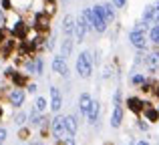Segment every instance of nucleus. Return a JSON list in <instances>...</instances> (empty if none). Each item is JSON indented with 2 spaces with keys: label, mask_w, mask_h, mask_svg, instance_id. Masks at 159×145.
Listing matches in <instances>:
<instances>
[{
  "label": "nucleus",
  "mask_w": 159,
  "mask_h": 145,
  "mask_svg": "<svg viewBox=\"0 0 159 145\" xmlns=\"http://www.w3.org/2000/svg\"><path fill=\"white\" fill-rule=\"evenodd\" d=\"M65 123H66V133L69 135H77V131H79V119H77V115H65Z\"/></svg>",
  "instance_id": "nucleus-16"
},
{
  "label": "nucleus",
  "mask_w": 159,
  "mask_h": 145,
  "mask_svg": "<svg viewBox=\"0 0 159 145\" xmlns=\"http://www.w3.org/2000/svg\"><path fill=\"white\" fill-rule=\"evenodd\" d=\"M48 107H51L52 113H61L62 109V93L54 85H51V103H48Z\"/></svg>",
  "instance_id": "nucleus-7"
},
{
  "label": "nucleus",
  "mask_w": 159,
  "mask_h": 145,
  "mask_svg": "<svg viewBox=\"0 0 159 145\" xmlns=\"http://www.w3.org/2000/svg\"><path fill=\"white\" fill-rule=\"evenodd\" d=\"M145 81H147V77H145L143 73H135V75H131V85H133V87H141Z\"/></svg>",
  "instance_id": "nucleus-23"
},
{
  "label": "nucleus",
  "mask_w": 159,
  "mask_h": 145,
  "mask_svg": "<svg viewBox=\"0 0 159 145\" xmlns=\"http://www.w3.org/2000/svg\"><path fill=\"white\" fill-rule=\"evenodd\" d=\"M111 2L115 4V8H125V6H127V2H129V0H111Z\"/></svg>",
  "instance_id": "nucleus-31"
},
{
  "label": "nucleus",
  "mask_w": 159,
  "mask_h": 145,
  "mask_svg": "<svg viewBox=\"0 0 159 145\" xmlns=\"http://www.w3.org/2000/svg\"><path fill=\"white\" fill-rule=\"evenodd\" d=\"M89 24H87L85 16H83V12L77 16V24H75V43H83L87 36V32H89Z\"/></svg>",
  "instance_id": "nucleus-6"
},
{
  "label": "nucleus",
  "mask_w": 159,
  "mask_h": 145,
  "mask_svg": "<svg viewBox=\"0 0 159 145\" xmlns=\"http://www.w3.org/2000/svg\"><path fill=\"white\" fill-rule=\"evenodd\" d=\"M6 135H8V131L4 129V127H0V145H2L4 141H6Z\"/></svg>",
  "instance_id": "nucleus-33"
},
{
  "label": "nucleus",
  "mask_w": 159,
  "mask_h": 145,
  "mask_svg": "<svg viewBox=\"0 0 159 145\" xmlns=\"http://www.w3.org/2000/svg\"><path fill=\"white\" fill-rule=\"evenodd\" d=\"M123 125V107L121 105H113V113H111V127L119 129Z\"/></svg>",
  "instance_id": "nucleus-12"
},
{
  "label": "nucleus",
  "mask_w": 159,
  "mask_h": 145,
  "mask_svg": "<svg viewBox=\"0 0 159 145\" xmlns=\"http://www.w3.org/2000/svg\"><path fill=\"white\" fill-rule=\"evenodd\" d=\"M111 77H113V67H111V65L103 67V81H109Z\"/></svg>",
  "instance_id": "nucleus-27"
},
{
  "label": "nucleus",
  "mask_w": 159,
  "mask_h": 145,
  "mask_svg": "<svg viewBox=\"0 0 159 145\" xmlns=\"http://www.w3.org/2000/svg\"><path fill=\"white\" fill-rule=\"evenodd\" d=\"M73 47H75L73 36H65V39L61 40V52H58V55H62L65 59H69V57L73 55Z\"/></svg>",
  "instance_id": "nucleus-15"
},
{
  "label": "nucleus",
  "mask_w": 159,
  "mask_h": 145,
  "mask_svg": "<svg viewBox=\"0 0 159 145\" xmlns=\"http://www.w3.org/2000/svg\"><path fill=\"white\" fill-rule=\"evenodd\" d=\"M77 73L81 79H91L93 75V67H95V59H93V52L91 51H83L81 55L77 57Z\"/></svg>",
  "instance_id": "nucleus-1"
},
{
  "label": "nucleus",
  "mask_w": 159,
  "mask_h": 145,
  "mask_svg": "<svg viewBox=\"0 0 159 145\" xmlns=\"http://www.w3.org/2000/svg\"><path fill=\"white\" fill-rule=\"evenodd\" d=\"M14 73H16V69H14V67H6V69H4V77H6V79H10Z\"/></svg>",
  "instance_id": "nucleus-32"
},
{
  "label": "nucleus",
  "mask_w": 159,
  "mask_h": 145,
  "mask_svg": "<svg viewBox=\"0 0 159 145\" xmlns=\"http://www.w3.org/2000/svg\"><path fill=\"white\" fill-rule=\"evenodd\" d=\"M137 127H139L141 131H147V129H149V125H147L145 121H137Z\"/></svg>",
  "instance_id": "nucleus-35"
},
{
  "label": "nucleus",
  "mask_w": 159,
  "mask_h": 145,
  "mask_svg": "<svg viewBox=\"0 0 159 145\" xmlns=\"http://www.w3.org/2000/svg\"><path fill=\"white\" fill-rule=\"evenodd\" d=\"M0 8H2L4 12H8V10L14 8V4H12V0H0Z\"/></svg>",
  "instance_id": "nucleus-26"
},
{
  "label": "nucleus",
  "mask_w": 159,
  "mask_h": 145,
  "mask_svg": "<svg viewBox=\"0 0 159 145\" xmlns=\"http://www.w3.org/2000/svg\"><path fill=\"white\" fill-rule=\"evenodd\" d=\"M145 67L149 73H155L159 69V51H151L145 55Z\"/></svg>",
  "instance_id": "nucleus-10"
},
{
  "label": "nucleus",
  "mask_w": 159,
  "mask_h": 145,
  "mask_svg": "<svg viewBox=\"0 0 159 145\" xmlns=\"http://www.w3.org/2000/svg\"><path fill=\"white\" fill-rule=\"evenodd\" d=\"M143 115H145V119H147L149 123H159V111H157V107H151L147 103L145 109H143Z\"/></svg>",
  "instance_id": "nucleus-18"
},
{
  "label": "nucleus",
  "mask_w": 159,
  "mask_h": 145,
  "mask_svg": "<svg viewBox=\"0 0 159 145\" xmlns=\"http://www.w3.org/2000/svg\"><path fill=\"white\" fill-rule=\"evenodd\" d=\"M51 69H52L54 75H58V77H62V79L69 77V63H66V59H65L62 55H54V57H52Z\"/></svg>",
  "instance_id": "nucleus-5"
},
{
  "label": "nucleus",
  "mask_w": 159,
  "mask_h": 145,
  "mask_svg": "<svg viewBox=\"0 0 159 145\" xmlns=\"http://www.w3.org/2000/svg\"><path fill=\"white\" fill-rule=\"evenodd\" d=\"M157 111H159V105H157Z\"/></svg>",
  "instance_id": "nucleus-40"
},
{
  "label": "nucleus",
  "mask_w": 159,
  "mask_h": 145,
  "mask_svg": "<svg viewBox=\"0 0 159 145\" xmlns=\"http://www.w3.org/2000/svg\"><path fill=\"white\" fill-rule=\"evenodd\" d=\"M113 105H121V89H117L113 95Z\"/></svg>",
  "instance_id": "nucleus-30"
},
{
  "label": "nucleus",
  "mask_w": 159,
  "mask_h": 145,
  "mask_svg": "<svg viewBox=\"0 0 159 145\" xmlns=\"http://www.w3.org/2000/svg\"><path fill=\"white\" fill-rule=\"evenodd\" d=\"M51 133L54 139H65L66 135V123H65V115L54 113V117L51 119Z\"/></svg>",
  "instance_id": "nucleus-2"
},
{
  "label": "nucleus",
  "mask_w": 159,
  "mask_h": 145,
  "mask_svg": "<svg viewBox=\"0 0 159 145\" xmlns=\"http://www.w3.org/2000/svg\"><path fill=\"white\" fill-rule=\"evenodd\" d=\"M0 26H6V14H4L2 8H0Z\"/></svg>",
  "instance_id": "nucleus-34"
},
{
  "label": "nucleus",
  "mask_w": 159,
  "mask_h": 145,
  "mask_svg": "<svg viewBox=\"0 0 159 145\" xmlns=\"http://www.w3.org/2000/svg\"><path fill=\"white\" fill-rule=\"evenodd\" d=\"M129 43H131V47H135L137 51H147V32L145 30H139V28H133L131 32H129Z\"/></svg>",
  "instance_id": "nucleus-3"
},
{
  "label": "nucleus",
  "mask_w": 159,
  "mask_h": 145,
  "mask_svg": "<svg viewBox=\"0 0 159 145\" xmlns=\"http://www.w3.org/2000/svg\"><path fill=\"white\" fill-rule=\"evenodd\" d=\"M26 91L24 89H18V87H14L12 91H8V103H10L14 109H22L24 103H26Z\"/></svg>",
  "instance_id": "nucleus-4"
},
{
  "label": "nucleus",
  "mask_w": 159,
  "mask_h": 145,
  "mask_svg": "<svg viewBox=\"0 0 159 145\" xmlns=\"http://www.w3.org/2000/svg\"><path fill=\"white\" fill-rule=\"evenodd\" d=\"M125 105L129 107V111H131V113L139 115V113H143V109H145V105H147V101H143V99H139V97H129L127 101H125Z\"/></svg>",
  "instance_id": "nucleus-9"
},
{
  "label": "nucleus",
  "mask_w": 159,
  "mask_h": 145,
  "mask_svg": "<svg viewBox=\"0 0 159 145\" xmlns=\"http://www.w3.org/2000/svg\"><path fill=\"white\" fill-rule=\"evenodd\" d=\"M149 40L159 47V24H153V26L149 28Z\"/></svg>",
  "instance_id": "nucleus-22"
},
{
  "label": "nucleus",
  "mask_w": 159,
  "mask_h": 145,
  "mask_svg": "<svg viewBox=\"0 0 159 145\" xmlns=\"http://www.w3.org/2000/svg\"><path fill=\"white\" fill-rule=\"evenodd\" d=\"M155 18H157V8L155 4H147L143 8V14H141V20L147 24H155Z\"/></svg>",
  "instance_id": "nucleus-14"
},
{
  "label": "nucleus",
  "mask_w": 159,
  "mask_h": 145,
  "mask_svg": "<svg viewBox=\"0 0 159 145\" xmlns=\"http://www.w3.org/2000/svg\"><path fill=\"white\" fill-rule=\"evenodd\" d=\"M115 10H117V8H115V4H113V2H105V4H103V14H105V20H107L109 24L115 22V16H117Z\"/></svg>",
  "instance_id": "nucleus-19"
},
{
  "label": "nucleus",
  "mask_w": 159,
  "mask_h": 145,
  "mask_svg": "<svg viewBox=\"0 0 159 145\" xmlns=\"http://www.w3.org/2000/svg\"><path fill=\"white\" fill-rule=\"evenodd\" d=\"M0 103H2V97H0ZM0 117H2V105H0Z\"/></svg>",
  "instance_id": "nucleus-39"
},
{
  "label": "nucleus",
  "mask_w": 159,
  "mask_h": 145,
  "mask_svg": "<svg viewBox=\"0 0 159 145\" xmlns=\"http://www.w3.org/2000/svg\"><path fill=\"white\" fill-rule=\"evenodd\" d=\"M137 145H149L147 141H137Z\"/></svg>",
  "instance_id": "nucleus-38"
},
{
  "label": "nucleus",
  "mask_w": 159,
  "mask_h": 145,
  "mask_svg": "<svg viewBox=\"0 0 159 145\" xmlns=\"http://www.w3.org/2000/svg\"><path fill=\"white\" fill-rule=\"evenodd\" d=\"M28 137H30V129H28V127H20L18 129V139L20 141H26Z\"/></svg>",
  "instance_id": "nucleus-25"
},
{
  "label": "nucleus",
  "mask_w": 159,
  "mask_h": 145,
  "mask_svg": "<svg viewBox=\"0 0 159 145\" xmlns=\"http://www.w3.org/2000/svg\"><path fill=\"white\" fill-rule=\"evenodd\" d=\"M47 107H48L47 99H44L43 95H36V99H34V109L39 111V113H44V111H47Z\"/></svg>",
  "instance_id": "nucleus-21"
},
{
  "label": "nucleus",
  "mask_w": 159,
  "mask_h": 145,
  "mask_svg": "<svg viewBox=\"0 0 159 145\" xmlns=\"http://www.w3.org/2000/svg\"><path fill=\"white\" fill-rule=\"evenodd\" d=\"M24 89H26V93H28V95H36L39 87H36V83H28V85L24 87Z\"/></svg>",
  "instance_id": "nucleus-28"
},
{
  "label": "nucleus",
  "mask_w": 159,
  "mask_h": 145,
  "mask_svg": "<svg viewBox=\"0 0 159 145\" xmlns=\"http://www.w3.org/2000/svg\"><path fill=\"white\" fill-rule=\"evenodd\" d=\"M34 65H36V73H34V75L43 77V73H44V59L36 55V57H34Z\"/></svg>",
  "instance_id": "nucleus-24"
},
{
  "label": "nucleus",
  "mask_w": 159,
  "mask_h": 145,
  "mask_svg": "<svg viewBox=\"0 0 159 145\" xmlns=\"http://www.w3.org/2000/svg\"><path fill=\"white\" fill-rule=\"evenodd\" d=\"M14 123H16L18 127L26 125V123H28V111H24V109H16V113H14Z\"/></svg>",
  "instance_id": "nucleus-20"
},
{
  "label": "nucleus",
  "mask_w": 159,
  "mask_h": 145,
  "mask_svg": "<svg viewBox=\"0 0 159 145\" xmlns=\"http://www.w3.org/2000/svg\"><path fill=\"white\" fill-rule=\"evenodd\" d=\"M153 95H155V97L159 99V83H157V85H155V89H153Z\"/></svg>",
  "instance_id": "nucleus-36"
},
{
  "label": "nucleus",
  "mask_w": 159,
  "mask_h": 145,
  "mask_svg": "<svg viewBox=\"0 0 159 145\" xmlns=\"http://www.w3.org/2000/svg\"><path fill=\"white\" fill-rule=\"evenodd\" d=\"M91 103H93V97H91L89 93H81V95H79V113H81L83 117H87Z\"/></svg>",
  "instance_id": "nucleus-11"
},
{
  "label": "nucleus",
  "mask_w": 159,
  "mask_h": 145,
  "mask_svg": "<svg viewBox=\"0 0 159 145\" xmlns=\"http://www.w3.org/2000/svg\"><path fill=\"white\" fill-rule=\"evenodd\" d=\"M10 81H12V85H14V87H18V89H24V87L28 85V75L16 71V73L10 77Z\"/></svg>",
  "instance_id": "nucleus-17"
},
{
  "label": "nucleus",
  "mask_w": 159,
  "mask_h": 145,
  "mask_svg": "<svg viewBox=\"0 0 159 145\" xmlns=\"http://www.w3.org/2000/svg\"><path fill=\"white\" fill-rule=\"evenodd\" d=\"M75 24H77V16H73L70 12H66L65 16H62V34L65 36H75Z\"/></svg>",
  "instance_id": "nucleus-8"
},
{
  "label": "nucleus",
  "mask_w": 159,
  "mask_h": 145,
  "mask_svg": "<svg viewBox=\"0 0 159 145\" xmlns=\"http://www.w3.org/2000/svg\"><path fill=\"white\" fill-rule=\"evenodd\" d=\"M28 145H44V143L40 141V139H36V141H30V143H28Z\"/></svg>",
  "instance_id": "nucleus-37"
},
{
  "label": "nucleus",
  "mask_w": 159,
  "mask_h": 145,
  "mask_svg": "<svg viewBox=\"0 0 159 145\" xmlns=\"http://www.w3.org/2000/svg\"><path fill=\"white\" fill-rule=\"evenodd\" d=\"M99 115H101V103L93 99V103H91V107H89V113H87V119H89L91 125H97Z\"/></svg>",
  "instance_id": "nucleus-13"
},
{
  "label": "nucleus",
  "mask_w": 159,
  "mask_h": 145,
  "mask_svg": "<svg viewBox=\"0 0 159 145\" xmlns=\"http://www.w3.org/2000/svg\"><path fill=\"white\" fill-rule=\"evenodd\" d=\"M62 145H77V141H75V135H66V137L62 139Z\"/></svg>",
  "instance_id": "nucleus-29"
}]
</instances>
